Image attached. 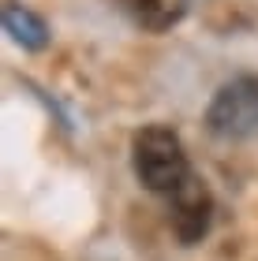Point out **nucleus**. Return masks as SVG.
Listing matches in <instances>:
<instances>
[{
    "mask_svg": "<svg viewBox=\"0 0 258 261\" xmlns=\"http://www.w3.org/2000/svg\"><path fill=\"white\" fill-rule=\"evenodd\" d=\"M131 172L150 194L161 198H172L195 175L180 135L165 123H146L131 135Z\"/></svg>",
    "mask_w": 258,
    "mask_h": 261,
    "instance_id": "nucleus-1",
    "label": "nucleus"
},
{
    "mask_svg": "<svg viewBox=\"0 0 258 261\" xmlns=\"http://www.w3.org/2000/svg\"><path fill=\"white\" fill-rule=\"evenodd\" d=\"M209 135L240 142L258 135V75H236L214 93L206 109Z\"/></svg>",
    "mask_w": 258,
    "mask_h": 261,
    "instance_id": "nucleus-2",
    "label": "nucleus"
},
{
    "mask_svg": "<svg viewBox=\"0 0 258 261\" xmlns=\"http://www.w3.org/2000/svg\"><path fill=\"white\" fill-rule=\"evenodd\" d=\"M165 201H169V224H172L176 239L183 246H195L209 235V228H214V194H209L206 179L191 175V179Z\"/></svg>",
    "mask_w": 258,
    "mask_h": 261,
    "instance_id": "nucleus-3",
    "label": "nucleus"
},
{
    "mask_svg": "<svg viewBox=\"0 0 258 261\" xmlns=\"http://www.w3.org/2000/svg\"><path fill=\"white\" fill-rule=\"evenodd\" d=\"M109 8H116L127 22H135L138 30L150 34H165L187 15L191 0H105Z\"/></svg>",
    "mask_w": 258,
    "mask_h": 261,
    "instance_id": "nucleus-4",
    "label": "nucleus"
},
{
    "mask_svg": "<svg viewBox=\"0 0 258 261\" xmlns=\"http://www.w3.org/2000/svg\"><path fill=\"white\" fill-rule=\"evenodd\" d=\"M4 30L11 34V41L22 45L27 53H41L49 45V22H45L38 11H30L19 0H4Z\"/></svg>",
    "mask_w": 258,
    "mask_h": 261,
    "instance_id": "nucleus-5",
    "label": "nucleus"
}]
</instances>
